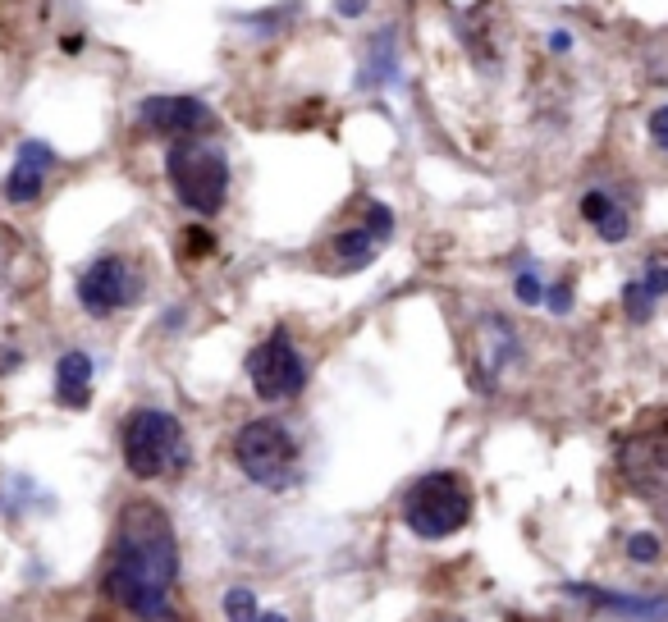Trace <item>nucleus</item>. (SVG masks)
<instances>
[{"mask_svg":"<svg viewBox=\"0 0 668 622\" xmlns=\"http://www.w3.org/2000/svg\"><path fill=\"white\" fill-rule=\"evenodd\" d=\"M618 472L623 485L646 499L659 517H668V408L641 417L618 444Z\"/></svg>","mask_w":668,"mask_h":622,"instance_id":"39448f33","label":"nucleus"},{"mask_svg":"<svg viewBox=\"0 0 668 622\" xmlns=\"http://www.w3.org/2000/svg\"><path fill=\"white\" fill-rule=\"evenodd\" d=\"M362 229H367V234L376 238V243H385V238L394 234V215H389V206L371 202V206H367V225H362Z\"/></svg>","mask_w":668,"mask_h":622,"instance_id":"5701e85b","label":"nucleus"},{"mask_svg":"<svg viewBox=\"0 0 668 622\" xmlns=\"http://www.w3.org/2000/svg\"><path fill=\"white\" fill-rule=\"evenodd\" d=\"M403 522L417 540L458 536L472 522V485L458 472H426L403 494Z\"/></svg>","mask_w":668,"mask_h":622,"instance_id":"20e7f679","label":"nucleus"},{"mask_svg":"<svg viewBox=\"0 0 668 622\" xmlns=\"http://www.w3.org/2000/svg\"><path fill=\"white\" fill-rule=\"evenodd\" d=\"M211 247H216V238L206 234L202 225H188V229H184V238H179V252H184V261H188V257H206Z\"/></svg>","mask_w":668,"mask_h":622,"instance_id":"4be33fe9","label":"nucleus"},{"mask_svg":"<svg viewBox=\"0 0 668 622\" xmlns=\"http://www.w3.org/2000/svg\"><path fill=\"white\" fill-rule=\"evenodd\" d=\"M225 613H229V622H257L261 618L257 595H252V590H243V586H234L225 595Z\"/></svg>","mask_w":668,"mask_h":622,"instance_id":"dca6fc26","label":"nucleus"},{"mask_svg":"<svg viewBox=\"0 0 668 622\" xmlns=\"http://www.w3.org/2000/svg\"><path fill=\"white\" fill-rule=\"evenodd\" d=\"M641 284H646L650 298H668V257H650L646 261V275H641Z\"/></svg>","mask_w":668,"mask_h":622,"instance_id":"aec40b11","label":"nucleus"},{"mask_svg":"<svg viewBox=\"0 0 668 622\" xmlns=\"http://www.w3.org/2000/svg\"><path fill=\"white\" fill-rule=\"evenodd\" d=\"M51 165H55L51 142H42V138H23V142H19V156H14V170L5 174V183H0L5 202H14V206H33L37 197H42V188H46V174H51Z\"/></svg>","mask_w":668,"mask_h":622,"instance_id":"9d476101","label":"nucleus"},{"mask_svg":"<svg viewBox=\"0 0 668 622\" xmlns=\"http://www.w3.org/2000/svg\"><path fill=\"white\" fill-rule=\"evenodd\" d=\"M138 124L147 133H161V138H202L216 115L202 97H184V92H165V97H147L138 101Z\"/></svg>","mask_w":668,"mask_h":622,"instance_id":"1a4fd4ad","label":"nucleus"},{"mask_svg":"<svg viewBox=\"0 0 668 622\" xmlns=\"http://www.w3.org/2000/svg\"><path fill=\"white\" fill-rule=\"evenodd\" d=\"M522 357V339H518V330L504 321V316H481V330H476V366H481V376H485V385L495 376H504L508 366Z\"/></svg>","mask_w":668,"mask_h":622,"instance_id":"9b49d317","label":"nucleus"},{"mask_svg":"<svg viewBox=\"0 0 668 622\" xmlns=\"http://www.w3.org/2000/svg\"><path fill=\"white\" fill-rule=\"evenodd\" d=\"M165 174L179 206L193 215H220L229 197V156L206 138H174L165 151Z\"/></svg>","mask_w":668,"mask_h":622,"instance_id":"f03ea898","label":"nucleus"},{"mask_svg":"<svg viewBox=\"0 0 668 622\" xmlns=\"http://www.w3.org/2000/svg\"><path fill=\"white\" fill-rule=\"evenodd\" d=\"M92 376H97V366L83 348H69L60 362H55V403L69 412H83L92 403Z\"/></svg>","mask_w":668,"mask_h":622,"instance_id":"f8f14e48","label":"nucleus"},{"mask_svg":"<svg viewBox=\"0 0 668 622\" xmlns=\"http://www.w3.org/2000/svg\"><path fill=\"white\" fill-rule=\"evenodd\" d=\"M394 78H399V42H394V28H385L371 42L367 65L357 69V87H389Z\"/></svg>","mask_w":668,"mask_h":622,"instance_id":"4468645a","label":"nucleus"},{"mask_svg":"<svg viewBox=\"0 0 668 622\" xmlns=\"http://www.w3.org/2000/svg\"><path fill=\"white\" fill-rule=\"evenodd\" d=\"M435 622H467V618H458V613H440Z\"/></svg>","mask_w":668,"mask_h":622,"instance_id":"c85d7f7f","label":"nucleus"},{"mask_svg":"<svg viewBox=\"0 0 668 622\" xmlns=\"http://www.w3.org/2000/svg\"><path fill=\"white\" fill-rule=\"evenodd\" d=\"M545 46H550L554 55H568L572 51V33H568V28H554V33L545 37Z\"/></svg>","mask_w":668,"mask_h":622,"instance_id":"bb28decb","label":"nucleus"},{"mask_svg":"<svg viewBox=\"0 0 668 622\" xmlns=\"http://www.w3.org/2000/svg\"><path fill=\"white\" fill-rule=\"evenodd\" d=\"M367 10H371V0H334L339 19H367Z\"/></svg>","mask_w":668,"mask_h":622,"instance_id":"a878e982","label":"nucleus"},{"mask_svg":"<svg viewBox=\"0 0 668 622\" xmlns=\"http://www.w3.org/2000/svg\"><path fill=\"white\" fill-rule=\"evenodd\" d=\"M623 311H627V321H636V325H646L655 316V298L646 293L641 279H627L623 284Z\"/></svg>","mask_w":668,"mask_h":622,"instance_id":"2eb2a0df","label":"nucleus"},{"mask_svg":"<svg viewBox=\"0 0 668 622\" xmlns=\"http://www.w3.org/2000/svg\"><path fill=\"white\" fill-rule=\"evenodd\" d=\"M234 462L261 490H289L298 481V440L280 417H257L234 435Z\"/></svg>","mask_w":668,"mask_h":622,"instance_id":"423d86ee","label":"nucleus"},{"mask_svg":"<svg viewBox=\"0 0 668 622\" xmlns=\"http://www.w3.org/2000/svg\"><path fill=\"white\" fill-rule=\"evenodd\" d=\"M513 293H518L522 307H536V302H545V284H540V275H536V266H531V261L518 270V279H513Z\"/></svg>","mask_w":668,"mask_h":622,"instance_id":"a211bd4d","label":"nucleus"},{"mask_svg":"<svg viewBox=\"0 0 668 622\" xmlns=\"http://www.w3.org/2000/svg\"><path fill=\"white\" fill-rule=\"evenodd\" d=\"M646 129H650V142H655L659 151H668V106H655V110H650V124H646Z\"/></svg>","mask_w":668,"mask_h":622,"instance_id":"393cba45","label":"nucleus"},{"mask_svg":"<svg viewBox=\"0 0 668 622\" xmlns=\"http://www.w3.org/2000/svg\"><path fill=\"white\" fill-rule=\"evenodd\" d=\"M614 206H618V202H614L609 193H604V188H586L582 202H577V211H582L586 225H600V220H604L609 211H614Z\"/></svg>","mask_w":668,"mask_h":622,"instance_id":"f3484780","label":"nucleus"},{"mask_svg":"<svg viewBox=\"0 0 668 622\" xmlns=\"http://www.w3.org/2000/svg\"><path fill=\"white\" fill-rule=\"evenodd\" d=\"M119 453H124V467L138 481H156V476L188 462L184 426L165 408H133L119 426Z\"/></svg>","mask_w":668,"mask_h":622,"instance_id":"7ed1b4c3","label":"nucleus"},{"mask_svg":"<svg viewBox=\"0 0 668 622\" xmlns=\"http://www.w3.org/2000/svg\"><path fill=\"white\" fill-rule=\"evenodd\" d=\"M595 234H600L604 243H623V238L632 234V215H627L623 206H614V211H609L600 225H595Z\"/></svg>","mask_w":668,"mask_h":622,"instance_id":"6ab92c4d","label":"nucleus"},{"mask_svg":"<svg viewBox=\"0 0 668 622\" xmlns=\"http://www.w3.org/2000/svg\"><path fill=\"white\" fill-rule=\"evenodd\" d=\"M659 554H664V540L650 536V531H641V536L627 540V558H632V563H655Z\"/></svg>","mask_w":668,"mask_h":622,"instance_id":"412c9836","label":"nucleus"},{"mask_svg":"<svg viewBox=\"0 0 668 622\" xmlns=\"http://www.w3.org/2000/svg\"><path fill=\"white\" fill-rule=\"evenodd\" d=\"M74 293H78V307H83L87 316H115V311L133 307V302L142 298V275L133 270L129 257L106 252V257L83 266Z\"/></svg>","mask_w":668,"mask_h":622,"instance_id":"6e6552de","label":"nucleus"},{"mask_svg":"<svg viewBox=\"0 0 668 622\" xmlns=\"http://www.w3.org/2000/svg\"><path fill=\"white\" fill-rule=\"evenodd\" d=\"M545 307H550L554 316H568L572 311V279H554L550 289H545Z\"/></svg>","mask_w":668,"mask_h":622,"instance_id":"b1692460","label":"nucleus"},{"mask_svg":"<svg viewBox=\"0 0 668 622\" xmlns=\"http://www.w3.org/2000/svg\"><path fill=\"white\" fill-rule=\"evenodd\" d=\"M174 581H179V540L170 513L151 499H129L115 522L106 595L142 622H170Z\"/></svg>","mask_w":668,"mask_h":622,"instance_id":"f257e3e1","label":"nucleus"},{"mask_svg":"<svg viewBox=\"0 0 668 622\" xmlns=\"http://www.w3.org/2000/svg\"><path fill=\"white\" fill-rule=\"evenodd\" d=\"M248 380H252V394H257L261 403H284V398L302 394V385H307V357L298 353L289 330L266 334V339L252 348Z\"/></svg>","mask_w":668,"mask_h":622,"instance_id":"0eeeda50","label":"nucleus"},{"mask_svg":"<svg viewBox=\"0 0 668 622\" xmlns=\"http://www.w3.org/2000/svg\"><path fill=\"white\" fill-rule=\"evenodd\" d=\"M376 238L367 234V229H344V234H334L330 243H325V266L339 270V275H353V270L371 266L376 261Z\"/></svg>","mask_w":668,"mask_h":622,"instance_id":"ddd939ff","label":"nucleus"},{"mask_svg":"<svg viewBox=\"0 0 668 622\" xmlns=\"http://www.w3.org/2000/svg\"><path fill=\"white\" fill-rule=\"evenodd\" d=\"M257 622H289V618H284V613H261Z\"/></svg>","mask_w":668,"mask_h":622,"instance_id":"cd10ccee","label":"nucleus"}]
</instances>
